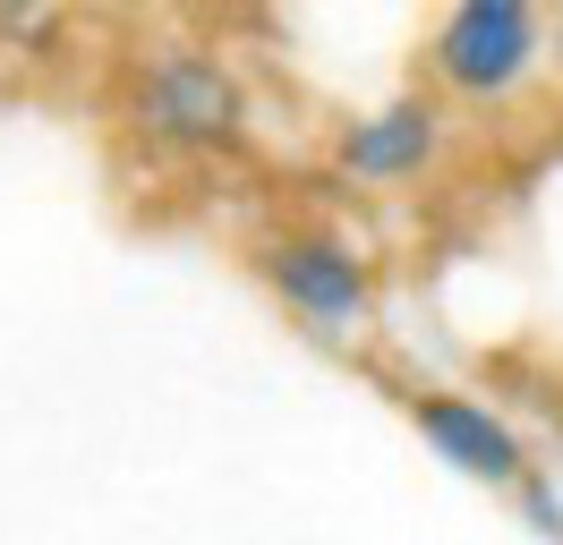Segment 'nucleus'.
<instances>
[{
  "mask_svg": "<svg viewBox=\"0 0 563 545\" xmlns=\"http://www.w3.org/2000/svg\"><path fill=\"white\" fill-rule=\"evenodd\" d=\"M145 129L172 136V145H222L240 129V86L206 52H163L145 77Z\"/></svg>",
  "mask_w": 563,
  "mask_h": 545,
  "instance_id": "nucleus-2",
  "label": "nucleus"
},
{
  "mask_svg": "<svg viewBox=\"0 0 563 545\" xmlns=\"http://www.w3.org/2000/svg\"><path fill=\"white\" fill-rule=\"evenodd\" d=\"M427 154H435V111L427 102H393V111H376L342 136V163L367 170V179H410Z\"/></svg>",
  "mask_w": 563,
  "mask_h": 545,
  "instance_id": "nucleus-5",
  "label": "nucleus"
},
{
  "mask_svg": "<svg viewBox=\"0 0 563 545\" xmlns=\"http://www.w3.org/2000/svg\"><path fill=\"white\" fill-rule=\"evenodd\" d=\"M419 435L444 452V460H461L470 477H512L521 469V452H512V435L495 426L478 401H453V392H435V401H419Z\"/></svg>",
  "mask_w": 563,
  "mask_h": 545,
  "instance_id": "nucleus-4",
  "label": "nucleus"
},
{
  "mask_svg": "<svg viewBox=\"0 0 563 545\" xmlns=\"http://www.w3.org/2000/svg\"><path fill=\"white\" fill-rule=\"evenodd\" d=\"M538 60V9L521 0H461L435 26V77L453 94H504Z\"/></svg>",
  "mask_w": 563,
  "mask_h": 545,
  "instance_id": "nucleus-1",
  "label": "nucleus"
},
{
  "mask_svg": "<svg viewBox=\"0 0 563 545\" xmlns=\"http://www.w3.org/2000/svg\"><path fill=\"white\" fill-rule=\"evenodd\" d=\"M265 281L299 315H317V324H351L367 307V272H358V256L342 238H274L265 247Z\"/></svg>",
  "mask_w": 563,
  "mask_h": 545,
  "instance_id": "nucleus-3",
  "label": "nucleus"
}]
</instances>
